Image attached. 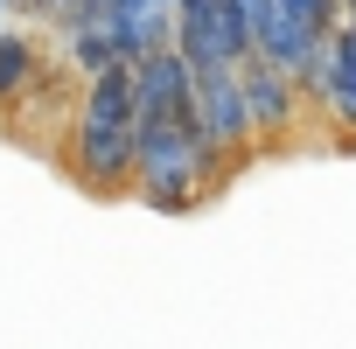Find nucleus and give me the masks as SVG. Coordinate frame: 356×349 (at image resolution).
<instances>
[{"instance_id": "1a4fd4ad", "label": "nucleus", "mask_w": 356, "mask_h": 349, "mask_svg": "<svg viewBox=\"0 0 356 349\" xmlns=\"http://www.w3.org/2000/svg\"><path fill=\"white\" fill-rule=\"evenodd\" d=\"M273 8L293 22V29H307V35H335V22H342V0H273Z\"/></svg>"}, {"instance_id": "39448f33", "label": "nucleus", "mask_w": 356, "mask_h": 349, "mask_svg": "<svg viewBox=\"0 0 356 349\" xmlns=\"http://www.w3.org/2000/svg\"><path fill=\"white\" fill-rule=\"evenodd\" d=\"M98 35L112 42L119 63H140V56L175 42V0H112L98 15Z\"/></svg>"}, {"instance_id": "6e6552de", "label": "nucleus", "mask_w": 356, "mask_h": 349, "mask_svg": "<svg viewBox=\"0 0 356 349\" xmlns=\"http://www.w3.org/2000/svg\"><path fill=\"white\" fill-rule=\"evenodd\" d=\"M42 84V49L29 29H0V105H22Z\"/></svg>"}, {"instance_id": "20e7f679", "label": "nucleus", "mask_w": 356, "mask_h": 349, "mask_svg": "<svg viewBox=\"0 0 356 349\" xmlns=\"http://www.w3.org/2000/svg\"><path fill=\"white\" fill-rule=\"evenodd\" d=\"M238 98H245V119H252V140L266 147V140H286L293 126H300V84L286 77V70H273V63H259V56H245L238 63Z\"/></svg>"}, {"instance_id": "9b49d317", "label": "nucleus", "mask_w": 356, "mask_h": 349, "mask_svg": "<svg viewBox=\"0 0 356 349\" xmlns=\"http://www.w3.org/2000/svg\"><path fill=\"white\" fill-rule=\"evenodd\" d=\"M335 42H342V49L356 56V22H335Z\"/></svg>"}, {"instance_id": "f03ea898", "label": "nucleus", "mask_w": 356, "mask_h": 349, "mask_svg": "<svg viewBox=\"0 0 356 349\" xmlns=\"http://www.w3.org/2000/svg\"><path fill=\"white\" fill-rule=\"evenodd\" d=\"M70 174L98 196L133 182V77H126V63L84 77V98L70 119Z\"/></svg>"}, {"instance_id": "423d86ee", "label": "nucleus", "mask_w": 356, "mask_h": 349, "mask_svg": "<svg viewBox=\"0 0 356 349\" xmlns=\"http://www.w3.org/2000/svg\"><path fill=\"white\" fill-rule=\"evenodd\" d=\"M126 77H133V112H140V119L196 126V112H189V63L175 56V49H154V56L126 63Z\"/></svg>"}, {"instance_id": "f257e3e1", "label": "nucleus", "mask_w": 356, "mask_h": 349, "mask_svg": "<svg viewBox=\"0 0 356 349\" xmlns=\"http://www.w3.org/2000/svg\"><path fill=\"white\" fill-rule=\"evenodd\" d=\"M126 189H140V203L161 210V217H189L203 196L224 189V161L203 147L196 126L133 112V182Z\"/></svg>"}, {"instance_id": "0eeeda50", "label": "nucleus", "mask_w": 356, "mask_h": 349, "mask_svg": "<svg viewBox=\"0 0 356 349\" xmlns=\"http://www.w3.org/2000/svg\"><path fill=\"white\" fill-rule=\"evenodd\" d=\"M300 98H307L342 140H356V56H349L335 35L321 42V63H314V77L300 84Z\"/></svg>"}, {"instance_id": "7ed1b4c3", "label": "nucleus", "mask_w": 356, "mask_h": 349, "mask_svg": "<svg viewBox=\"0 0 356 349\" xmlns=\"http://www.w3.org/2000/svg\"><path fill=\"white\" fill-rule=\"evenodd\" d=\"M189 112H196L203 147L224 161V174L245 168V161L259 154L252 119H245V98H238V70H224V63H196V70H189Z\"/></svg>"}, {"instance_id": "9d476101", "label": "nucleus", "mask_w": 356, "mask_h": 349, "mask_svg": "<svg viewBox=\"0 0 356 349\" xmlns=\"http://www.w3.org/2000/svg\"><path fill=\"white\" fill-rule=\"evenodd\" d=\"M8 8H22V15H35V22H49V15L63 8V0H8Z\"/></svg>"}]
</instances>
